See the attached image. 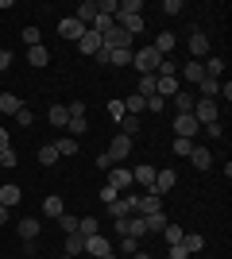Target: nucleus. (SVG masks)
Here are the masks:
<instances>
[{"instance_id":"obj_1","label":"nucleus","mask_w":232,"mask_h":259,"mask_svg":"<svg viewBox=\"0 0 232 259\" xmlns=\"http://www.w3.org/2000/svg\"><path fill=\"white\" fill-rule=\"evenodd\" d=\"M159 62H163V58H159L151 47H140V51H132V66L140 70V77H144V74H155V70H159Z\"/></svg>"},{"instance_id":"obj_2","label":"nucleus","mask_w":232,"mask_h":259,"mask_svg":"<svg viewBox=\"0 0 232 259\" xmlns=\"http://www.w3.org/2000/svg\"><path fill=\"white\" fill-rule=\"evenodd\" d=\"M101 47L105 51H132V35L124 31V27H109V31L101 35Z\"/></svg>"},{"instance_id":"obj_3","label":"nucleus","mask_w":232,"mask_h":259,"mask_svg":"<svg viewBox=\"0 0 232 259\" xmlns=\"http://www.w3.org/2000/svg\"><path fill=\"white\" fill-rule=\"evenodd\" d=\"M217 116H221V105H217V101H194V120H198L201 128H205V124H217Z\"/></svg>"},{"instance_id":"obj_4","label":"nucleus","mask_w":232,"mask_h":259,"mask_svg":"<svg viewBox=\"0 0 232 259\" xmlns=\"http://www.w3.org/2000/svg\"><path fill=\"white\" fill-rule=\"evenodd\" d=\"M178 186V170L174 166H163V170H155V186H151V194H170V190H174Z\"/></svg>"},{"instance_id":"obj_5","label":"nucleus","mask_w":232,"mask_h":259,"mask_svg":"<svg viewBox=\"0 0 232 259\" xmlns=\"http://www.w3.org/2000/svg\"><path fill=\"white\" fill-rule=\"evenodd\" d=\"M105 155H109L112 162H124L128 155H132V136H112V143H109Z\"/></svg>"},{"instance_id":"obj_6","label":"nucleus","mask_w":232,"mask_h":259,"mask_svg":"<svg viewBox=\"0 0 232 259\" xmlns=\"http://www.w3.org/2000/svg\"><path fill=\"white\" fill-rule=\"evenodd\" d=\"M105 186H112L116 194L132 190V170H128V166H112V170H109V182H105Z\"/></svg>"},{"instance_id":"obj_7","label":"nucleus","mask_w":232,"mask_h":259,"mask_svg":"<svg viewBox=\"0 0 232 259\" xmlns=\"http://www.w3.org/2000/svg\"><path fill=\"white\" fill-rule=\"evenodd\" d=\"M135 201H140V197H116V201H109V217L112 221H120V217H132L135 213Z\"/></svg>"},{"instance_id":"obj_8","label":"nucleus","mask_w":232,"mask_h":259,"mask_svg":"<svg viewBox=\"0 0 232 259\" xmlns=\"http://www.w3.org/2000/svg\"><path fill=\"white\" fill-rule=\"evenodd\" d=\"M198 132H201V124L194 116H174V136L178 140H194Z\"/></svg>"},{"instance_id":"obj_9","label":"nucleus","mask_w":232,"mask_h":259,"mask_svg":"<svg viewBox=\"0 0 232 259\" xmlns=\"http://www.w3.org/2000/svg\"><path fill=\"white\" fill-rule=\"evenodd\" d=\"M190 58H194V62L209 58V39H205V31H194V35H190Z\"/></svg>"},{"instance_id":"obj_10","label":"nucleus","mask_w":232,"mask_h":259,"mask_svg":"<svg viewBox=\"0 0 232 259\" xmlns=\"http://www.w3.org/2000/svg\"><path fill=\"white\" fill-rule=\"evenodd\" d=\"M74 20L81 23V27H93V20H97V0H81L74 12Z\"/></svg>"},{"instance_id":"obj_11","label":"nucleus","mask_w":232,"mask_h":259,"mask_svg":"<svg viewBox=\"0 0 232 259\" xmlns=\"http://www.w3.org/2000/svg\"><path fill=\"white\" fill-rule=\"evenodd\" d=\"M201 77H205V66H201V62H194V58H190V62L182 66V70H178V81H190V85H198Z\"/></svg>"},{"instance_id":"obj_12","label":"nucleus","mask_w":232,"mask_h":259,"mask_svg":"<svg viewBox=\"0 0 232 259\" xmlns=\"http://www.w3.org/2000/svg\"><path fill=\"white\" fill-rule=\"evenodd\" d=\"M58 35H62V39H70V43H77V39L85 35V27H81V23H77L74 16H66V20L58 23Z\"/></svg>"},{"instance_id":"obj_13","label":"nucleus","mask_w":232,"mask_h":259,"mask_svg":"<svg viewBox=\"0 0 232 259\" xmlns=\"http://www.w3.org/2000/svg\"><path fill=\"white\" fill-rule=\"evenodd\" d=\"M170 101H174V112H178V116H194V93H190V89H178Z\"/></svg>"},{"instance_id":"obj_14","label":"nucleus","mask_w":232,"mask_h":259,"mask_svg":"<svg viewBox=\"0 0 232 259\" xmlns=\"http://www.w3.org/2000/svg\"><path fill=\"white\" fill-rule=\"evenodd\" d=\"M178 89H182V81H178V77H155V93H159L163 101H170Z\"/></svg>"},{"instance_id":"obj_15","label":"nucleus","mask_w":232,"mask_h":259,"mask_svg":"<svg viewBox=\"0 0 232 259\" xmlns=\"http://www.w3.org/2000/svg\"><path fill=\"white\" fill-rule=\"evenodd\" d=\"M159 209H163V197H159V194H144L140 201H135V213H140V217L159 213Z\"/></svg>"},{"instance_id":"obj_16","label":"nucleus","mask_w":232,"mask_h":259,"mask_svg":"<svg viewBox=\"0 0 232 259\" xmlns=\"http://www.w3.org/2000/svg\"><path fill=\"white\" fill-rule=\"evenodd\" d=\"M155 170H159V166H147V162H144V166H135V170H132V182H140L147 194H151V186H155Z\"/></svg>"},{"instance_id":"obj_17","label":"nucleus","mask_w":232,"mask_h":259,"mask_svg":"<svg viewBox=\"0 0 232 259\" xmlns=\"http://www.w3.org/2000/svg\"><path fill=\"white\" fill-rule=\"evenodd\" d=\"M190 162H194V170H209V166H213L209 147H198V143H194V151H190Z\"/></svg>"},{"instance_id":"obj_18","label":"nucleus","mask_w":232,"mask_h":259,"mask_svg":"<svg viewBox=\"0 0 232 259\" xmlns=\"http://www.w3.org/2000/svg\"><path fill=\"white\" fill-rule=\"evenodd\" d=\"M174 47H178V39H174V35H170V31H163V35H159V39H155V43H151V51L159 54V58H166V54L174 51Z\"/></svg>"},{"instance_id":"obj_19","label":"nucleus","mask_w":232,"mask_h":259,"mask_svg":"<svg viewBox=\"0 0 232 259\" xmlns=\"http://www.w3.org/2000/svg\"><path fill=\"white\" fill-rule=\"evenodd\" d=\"M77 51H81V54H97V51H101V35L85 27V35L77 39Z\"/></svg>"},{"instance_id":"obj_20","label":"nucleus","mask_w":232,"mask_h":259,"mask_svg":"<svg viewBox=\"0 0 232 259\" xmlns=\"http://www.w3.org/2000/svg\"><path fill=\"white\" fill-rule=\"evenodd\" d=\"M20 186H16V182H8V186H0V205H4V209H12V205H20Z\"/></svg>"},{"instance_id":"obj_21","label":"nucleus","mask_w":232,"mask_h":259,"mask_svg":"<svg viewBox=\"0 0 232 259\" xmlns=\"http://www.w3.org/2000/svg\"><path fill=\"white\" fill-rule=\"evenodd\" d=\"M27 62H31L35 70H43V66L51 62V51H47L43 43H39V47H27Z\"/></svg>"},{"instance_id":"obj_22","label":"nucleus","mask_w":232,"mask_h":259,"mask_svg":"<svg viewBox=\"0 0 232 259\" xmlns=\"http://www.w3.org/2000/svg\"><path fill=\"white\" fill-rule=\"evenodd\" d=\"M43 213L51 217V221H58V217L66 213V205H62V197L58 194H51V197H43Z\"/></svg>"},{"instance_id":"obj_23","label":"nucleus","mask_w":232,"mask_h":259,"mask_svg":"<svg viewBox=\"0 0 232 259\" xmlns=\"http://www.w3.org/2000/svg\"><path fill=\"white\" fill-rule=\"evenodd\" d=\"M20 108H23V101L16 97V93H0V112H4V116H16Z\"/></svg>"},{"instance_id":"obj_24","label":"nucleus","mask_w":232,"mask_h":259,"mask_svg":"<svg viewBox=\"0 0 232 259\" xmlns=\"http://www.w3.org/2000/svg\"><path fill=\"white\" fill-rule=\"evenodd\" d=\"M47 120H51L55 128H66V124H70V108H66V105H51V112H47Z\"/></svg>"},{"instance_id":"obj_25","label":"nucleus","mask_w":232,"mask_h":259,"mask_svg":"<svg viewBox=\"0 0 232 259\" xmlns=\"http://www.w3.org/2000/svg\"><path fill=\"white\" fill-rule=\"evenodd\" d=\"M55 151H58V159H62V155H66V159H74V155H77V140L58 136V140H55Z\"/></svg>"},{"instance_id":"obj_26","label":"nucleus","mask_w":232,"mask_h":259,"mask_svg":"<svg viewBox=\"0 0 232 259\" xmlns=\"http://www.w3.org/2000/svg\"><path fill=\"white\" fill-rule=\"evenodd\" d=\"M81 251H85V236H81V232H66V255H81Z\"/></svg>"},{"instance_id":"obj_27","label":"nucleus","mask_w":232,"mask_h":259,"mask_svg":"<svg viewBox=\"0 0 232 259\" xmlns=\"http://www.w3.org/2000/svg\"><path fill=\"white\" fill-rule=\"evenodd\" d=\"M198 89H201V97H205V101H217V93H221V81H217V77H201Z\"/></svg>"},{"instance_id":"obj_28","label":"nucleus","mask_w":232,"mask_h":259,"mask_svg":"<svg viewBox=\"0 0 232 259\" xmlns=\"http://www.w3.org/2000/svg\"><path fill=\"white\" fill-rule=\"evenodd\" d=\"M16 232H20L23 240H35L39 236V221H35V217H23L20 225H16Z\"/></svg>"},{"instance_id":"obj_29","label":"nucleus","mask_w":232,"mask_h":259,"mask_svg":"<svg viewBox=\"0 0 232 259\" xmlns=\"http://www.w3.org/2000/svg\"><path fill=\"white\" fill-rule=\"evenodd\" d=\"M182 248H186L190 255H198V251L205 248V236H201V232H186V236H182Z\"/></svg>"},{"instance_id":"obj_30","label":"nucleus","mask_w":232,"mask_h":259,"mask_svg":"<svg viewBox=\"0 0 232 259\" xmlns=\"http://www.w3.org/2000/svg\"><path fill=\"white\" fill-rule=\"evenodd\" d=\"M77 232H81V236H97L101 221H97V217H77Z\"/></svg>"},{"instance_id":"obj_31","label":"nucleus","mask_w":232,"mask_h":259,"mask_svg":"<svg viewBox=\"0 0 232 259\" xmlns=\"http://www.w3.org/2000/svg\"><path fill=\"white\" fill-rule=\"evenodd\" d=\"M144 228H147V232H163V228H166L163 209H159V213H147V217H144Z\"/></svg>"},{"instance_id":"obj_32","label":"nucleus","mask_w":232,"mask_h":259,"mask_svg":"<svg viewBox=\"0 0 232 259\" xmlns=\"http://www.w3.org/2000/svg\"><path fill=\"white\" fill-rule=\"evenodd\" d=\"M205 77H217V81H221V74H224V58H205Z\"/></svg>"},{"instance_id":"obj_33","label":"nucleus","mask_w":232,"mask_h":259,"mask_svg":"<svg viewBox=\"0 0 232 259\" xmlns=\"http://www.w3.org/2000/svg\"><path fill=\"white\" fill-rule=\"evenodd\" d=\"M182 236H186V228H178V225H166V228H163V240L170 244V248H174V244H182Z\"/></svg>"},{"instance_id":"obj_34","label":"nucleus","mask_w":232,"mask_h":259,"mask_svg":"<svg viewBox=\"0 0 232 259\" xmlns=\"http://www.w3.org/2000/svg\"><path fill=\"white\" fill-rule=\"evenodd\" d=\"M66 128H70V140H74V136H85V132H89V120L85 116H70Z\"/></svg>"},{"instance_id":"obj_35","label":"nucleus","mask_w":232,"mask_h":259,"mask_svg":"<svg viewBox=\"0 0 232 259\" xmlns=\"http://www.w3.org/2000/svg\"><path fill=\"white\" fill-rule=\"evenodd\" d=\"M170 151H174L178 159H190V151H194V140H178V136H174V143H170Z\"/></svg>"},{"instance_id":"obj_36","label":"nucleus","mask_w":232,"mask_h":259,"mask_svg":"<svg viewBox=\"0 0 232 259\" xmlns=\"http://www.w3.org/2000/svg\"><path fill=\"white\" fill-rule=\"evenodd\" d=\"M39 162H43V166H55V162H58L55 143H43V147H39Z\"/></svg>"},{"instance_id":"obj_37","label":"nucleus","mask_w":232,"mask_h":259,"mask_svg":"<svg viewBox=\"0 0 232 259\" xmlns=\"http://www.w3.org/2000/svg\"><path fill=\"white\" fill-rule=\"evenodd\" d=\"M124 112H128V116H140V112H144V97H140V93H132V97L124 101Z\"/></svg>"},{"instance_id":"obj_38","label":"nucleus","mask_w":232,"mask_h":259,"mask_svg":"<svg viewBox=\"0 0 232 259\" xmlns=\"http://www.w3.org/2000/svg\"><path fill=\"white\" fill-rule=\"evenodd\" d=\"M120 136H140V116H124L120 120Z\"/></svg>"},{"instance_id":"obj_39","label":"nucleus","mask_w":232,"mask_h":259,"mask_svg":"<svg viewBox=\"0 0 232 259\" xmlns=\"http://www.w3.org/2000/svg\"><path fill=\"white\" fill-rule=\"evenodd\" d=\"M109 66H132V51H109Z\"/></svg>"},{"instance_id":"obj_40","label":"nucleus","mask_w":232,"mask_h":259,"mask_svg":"<svg viewBox=\"0 0 232 259\" xmlns=\"http://www.w3.org/2000/svg\"><path fill=\"white\" fill-rule=\"evenodd\" d=\"M23 43H27V47H39V43H43V35H39V27H31V23H27V27H23Z\"/></svg>"},{"instance_id":"obj_41","label":"nucleus","mask_w":232,"mask_h":259,"mask_svg":"<svg viewBox=\"0 0 232 259\" xmlns=\"http://www.w3.org/2000/svg\"><path fill=\"white\" fill-rule=\"evenodd\" d=\"M97 12H101V16H109V20H112V16L120 12V0H101V4H97Z\"/></svg>"},{"instance_id":"obj_42","label":"nucleus","mask_w":232,"mask_h":259,"mask_svg":"<svg viewBox=\"0 0 232 259\" xmlns=\"http://www.w3.org/2000/svg\"><path fill=\"white\" fill-rule=\"evenodd\" d=\"M155 93V74H144L140 77V97H151Z\"/></svg>"},{"instance_id":"obj_43","label":"nucleus","mask_w":232,"mask_h":259,"mask_svg":"<svg viewBox=\"0 0 232 259\" xmlns=\"http://www.w3.org/2000/svg\"><path fill=\"white\" fill-rule=\"evenodd\" d=\"M16 124H20V128H31V124H35V112H31V108H20V112H16Z\"/></svg>"},{"instance_id":"obj_44","label":"nucleus","mask_w":232,"mask_h":259,"mask_svg":"<svg viewBox=\"0 0 232 259\" xmlns=\"http://www.w3.org/2000/svg\"><path fill=\"white\" fill-rule=\"evenodd\" d=\"M109 116L116 120V124H120V120L128 116V112H124V101H109Z\"/></svg>"},{"instance_id":"obj_45","label":"nucleus","mask_w":232,"mask_h":259,"mask_svg":"<svg viewBox=\"0 0 232 259\" xmlns=\"http://www.w3.org/2000/svg\"><path fill=\"white\" fill-rule=\"evenodd\" d=\"M58 228H62V232H77V217L62 213V217H58Z\"/></svg>"},{"instance_id":"obj_46","label":"nucleus","mask_w":232,"mask_h":259,"mask_svg":"<svg viewBox=\"0 0 232 259\" xmlns=\"http://www.w3.org/2000/svg\"><path fill=\"white\" fill-rule=\"evenodd\" d=\"M163 12H166V16H182V12H186V4H182V0H166Z\"/></svg>"},{"instance_id":"obj_47","label":"nucleus","mask_w":232,"mask_h":259,"mask_svg":"<svg viewBox=\"0 0 232 259\" xmlns=\"http://www.w3.org/2000/svg\"><path fill=\"white\" fill-rule=\"evenodd\" d=\"M205 136H209V140H221V136H224L221 120H217V124H205Z\"/></svg>"},{"instance_id":"obj_48","label":"nucleus","mask_w":232,"mask_h":259,"mask_svg":"<svg viewBox=\"0 0 232 259\" xmlns=\"http://www.w3.org/2000/svg\"><path fill=\"white\" fill-rule=\"evenodd\" d=\"M166 259H190V251H186V248H182V244H174V248L166 251Z\"/></svg>"},{"instance_id":"obj_49","label":"nucleus","mask_w":232,"mask_h":259,"mask_svg":"<svg viewBox=\"0 0 232 259\" xmlns=\"http://www.w3.org/2000/svg\"><path fill=\"white\" fill-rule=\"evenodd\" d=\"M124 251H128V255H135V251H140V240H132V236H124V244H120Z\"/></svg>"},{"instance_id":"obj_50","label":"nucleus","mask_w":232,"mask_h":259,"mask_svg":"<svg viewBox=\"0 0 232 259\" xmlns=\"http://www.w3.org/2000/svg\"><path fill=\"white\" fill-rule=\"evenodd\" d=\"M0 166H16V151H12V147H8V151H0Z\"/></svg>"},{"instance_id":"obj_51","label":"nucleus","mask_w":232,"mask_h":259,"mask_svg":"<svg viewBox=\"0 0 232 259\" xmlns=\"http://www.w3.org/2000/svg\"><path fill=\"white\" fill-rule=\"evenodd\" d=\"M116 197H120V194H116L112 186H105V190H101V201H105V205H109V201H116Z\"/></svg>"},{"instance_id":"obj_52","label":"nucleus","mask_w":232,"mask_h":259,"mask_svg":"<svg viewBox=\"0 0 232 259\" xmlns=\"http://www.w3.org/2000/svg\"><path fill=\"white\" fill-rule=\"evenodd\" d=\"M66 108H70V116H85V105H81V101H70Z\"/></svg>"},{"instance_id":"obj_53","label":"nucleus","mask_w":232,"mask_h":259,"mask_svg":"<svg viewBox=\"0 0 232 259\" xmlns=\"http://www.w3.org/2000/svg\"><path fill=\"white\" fill-rule=\"evenodd\" d=\"M97 166H101V170H112V166H116V162H112L109 155H97Z\"/></svg>"},{"instance_id":"obj_54","label":"nucleus","mask_w":232,"mask_h":259,"mask_svg":"<svg viewBox=\"0 0 232 259\" xmlns=\"http://www.w3.org/2000/svg\"><path fill=\"white\" fill-rule=\"evenodd\" d=\"M8 66H12V51H0V74H4Z\"/></svg>"},{"instance_id":"obj_55","label":"nucleus","mask_w":232,"mask_h":259,"mask_svg":"<svg viewBox=\"0 0 232 259\" xmlns=\"http://www.w3.org/2000/svg\"><path fill=\"white\" fill-rule=\"evenodd\" d=\"M8 147H12V143H8V132L0 128V151H8Z\"/></svg>"},{"instance_id":"obj_56","label":"nucleus","mask_w":232,"mask_h":259,"mask_svg":"<svg viewBox=\"0 0 232 259\" xmlns=\"http://www.w3.org/2000/svg\"><path fill=\"white\" fill-rule=\"evenodd\" d=\"M132 259H155V255H147V251H135V255Z\"/></svg>"},{"instance_id":"obj_57","label":"nucleus","mask_w":232,"mask_h":259,"mask_svg":"<svg viewBox=\"0 0 232 259\" xmlns=\"http://www.w3.org/2000/svg\"><path fill=\"white\" fill-rule=\"evenodd\" d=\"M4 221H8V209H4V205H0V225H4Z\"/></svg>"},{"instance_id":"obj_58","label":"nucleus","mask_w":232,"mask_h":259,"mask_svg":"<svg viewBox=\"0 0 232 259\" xmlns=\"http://www.w3.org/2000/svg\"><path fill=\"white\" fill-rule=\"evenodd\" d=\"M62 259H74V255H62Z\"/></svg>"}]
</instances>
